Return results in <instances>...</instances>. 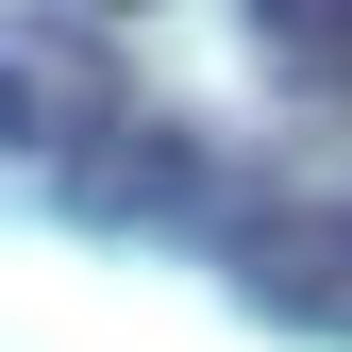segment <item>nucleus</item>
Returning <instances> with one entry per match:
<instances>
[{
	"mask_svg": "<svg viewBox=\"0 0 352 352\" xmlns=\"http://www.w3.org/2000/svg\"><path fill=\"white\" fill-rule=\"evenodd\" d=\"M118 51H101V17L84 0H34V17H0V151H101L118 135Z\"/></svg>",
	"mask_w": 352,
	"mask_h": 352,
	"instance_id": "f257e3e1",
	"label": "nucleus"
},
{
	"mask_svg": "<svg viewBox=\"0 0 352 352\" xmlns=\"http://www.w3.org/2000/svg\"><path fill=\"white\" fill-rule=\"evenodd\" d=\"M235 285L269 302L285 336H352V201H285V218H235Z\"/></svg>",
	"mask_w": 352,
	"mask_h": 352,
	"instance_id": "f03ea898",
	"label": "nucleus"
},
{
	"mask_svg": "<svg viewBox=\"0 0 352 352\" xmlns=\"http://www.w3.org/2000/svg\"><path fill=\"white\" fill-rule=\"evenodd\" d=\"M67 201H84V218H201V201H218V168H201V135L118 118L101 151H67Z\"/></svg>",
	"mask_w": 352,
	"mask_h": 352,
	"instance_id": "7ed1b4c3",
	"label": "nucleus"
},
{
	"mask_svg": "<svg viewBox=\"0 0 352 352\" xmlns=\"http://www.w3.org/2000/svg\"><path fill=\"white\" fill-rule=\"evenodd\" d=\"M252 34H269L302 84H352V0H252Z\"/></svg>",
	"mask_w": 352,
	"mask_h": 352,
	"instance_id": "20e7f679",
	"label": "nucleus"
},
{
	"mask_svg": "<svg viewBox=\"0 0 352 352\" xmlns=\"http://www.w3.org/2000/svg\"><path fill=\"white\" fill-rule=\"evenodd\" d=\"M84 17H135V0H84Z\"/></svg>",
	"mask_w": 352,
	"mask_h": 352,
	"instance_id": "39448f33",
	"label": "nucleus"
}]
</instances>
